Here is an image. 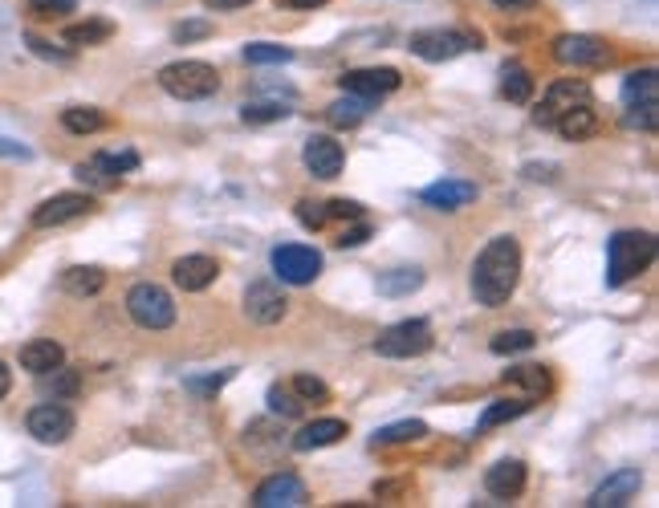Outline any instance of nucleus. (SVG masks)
<instances>
[{"label":"nucleus","instance_id":"54","mask_svg":"<svg viewBox=\"0 0 659 508\" xmlns=\"http://www.w3.org/2000/svg\"><path fill=\"white\" fill-rule=\"evenodd\" d=\"M293 9H322V5H330V0H289Z\"/></svg>","mask_w":659,"mask_h":508},{"label":"nucleus","instance_id":"4","mask_svg":"<svg viewBox=\"0 0 659 508\" xmlns=\"http://www.w3.org/2000/svg\"><path fill=\"white\" fill-rule=\"evenodd\" d=\"M127 313H131V322L143 326V330H171L175 326V301L163 285L155 281H139L131 285L127 293Z\"/></svg>","mask_w":659,"mask_h":508},{"label":"nucleus","instance_id":"32","mask_svg":"<svg viewBox=\"0 0 659 508\" xmlns=\"http://www.w3.org/2000/svg\"><path fill=\"white\" fill-rule=\"evenodd\" d=\"M114 37V25L110 21H82V25H70L66 29V45L70 49H82V45H102Z\"/></svg>","mask_w":659,"mask_h":508},{"label":"nucleus","instance_id":"17","mask_svg":"<svg viewBox=\"0 0 659 508\" xmlns=\"http://www.w3.org/2000/svg\"><path fill=\"white\" fill-rule=\"evenodd\" d=\"M171 277H175V285L184 293H204L208 285H216L220 265L212 257H204V252H192V257H179L171 265Z\"/></svg>","mask_w":659,"mask_h":508},{"label":"nucleus","instance_id":"3","mask_svg":"<svg viewBox=\"0 0 659 508\" xmlns=\"http://www.w3.org/2000/svg\"><path fill=\"white\" fill-rule=\"evenodd\" d=\"M159 86L179 102H200L220 90V74L208 61H171L159 70Z\"/></svg>","mask_w":659,"mask_h":508},{"label":"nucleus","instance_id":"20","mask_svg":"<svg viewBox=\"0 0 659 508\" xmlns=\"http://www.w3.org/2000/svg\"><path fill=\"white\" fill-rule=\"evenodd\" d=\"M485 488L497 500H517L525 492V464L521 460H501L485 472Z\"/></svg>","mask_w":659,"mask_h":508},{"label":"nucleus","instance_id":"52","mask_svg":"<svg viewBox=\"0 0 659 508\" xmlns=\"http://www.w3.org/2000/svg\"><path fill=\"white\" fill-rule=\"evenodd\" d=\"M497 9H509V13H517V9H533L537 0H493Z\"/></svg>","mask_w":659,"mask_h":508},{"label":"nucleus","instance_id":"48","mask_svg":"<svg viewBox=\"0 0 659 508\" xmlns=\"http://www.w3.org/2000/svg\"><path fill=\"white\" fill-rule=\"evenodd\" d=\"M407 488H411V480H383V484H375V496L379 500H399V496H407Z\"/></svg>","mask_w":659,"mask_h":508},{"label":"nucleus","instance_id":"30","mask_svg":"<svg viewBox=\"0 0 659 508\" xmlns=\"http://www.w3.org/2000/svg\"><path fill=\"white\" fill-rule=\"evenodd\" d=\"M419 285H424V269H391V273L379 277L383 297H411Z\"/></svg>","mask_w":659,"mask_h":508},{"label":"nucleus","instance_id":"40","mask_svg":"<svg viewBox=\"0 0 659 508\" xmlns=\"http://www.w3.org/2000/svg\"><path fill=\"white\" fill-rule=\"evenodd\" d=\"M293 110L289 106H281V102H245L241 106V118L245 122H281V118H289Z\"/></svg>","mask_w":659,"mask_h":508},{"label":"nucleus","instance_id":"46","mask_svg":"<svg viewBox=\"0 0 659 508\" xmlns=\"http://www.w3.org/2000/svg\"><path fill=\"white\" fill-rule=\"evenodd\" d=\"M25 45H29L37 57H49V61H70V49H53L49 41H41V37H33V33L25 37Z\"/></svg>","mask_w":659,"mask_h":508},{"label":"nucleus","instance_id":"38","mask_svg":"<svg viewBox=\"0 0 659 508\" xmlns=\"http://www.w3.org/2000/svg\"><path fill=\"white\" fill-rule=\"evenodd\" d=\"M265 403H269V411L281 415V419H297V415H302V399H297L289 387H269Z\"/></svg>","mask_w":659,"mask_h":508},{"label":"nucleus","instance_id":"25","mask_svg":"<svg viewBox=\"0 0 659 508\" xmlns=\"http://www.w3.org/2000/svg\"><path fill=\"white\" fill-rule=\"evenodd\" d=\"M505 383L509 387H521L529 399H542V395H550V370L546 366H513V370H505Z\"/></svg>","mask_w":659,"mask_h":508},{"label":"nucleus","instance_id":"26","mask_svg":"<svg viewBox=\"0 0 659 508\" xmlns=\"http://www.w3.org/2000/svg\"><path fill=\"white\" fill-rule=\"evenodd\" d=\"M375 102L379 98H358V94H346V98H338L330 110H326V118L334 122V126H358L371 110H375Z\"/></svg>","mask_w":659,"mask_h":508},{"label":"nucleus","instance_id":"14","mask_svg":"<svg viewBox=\"0 0 659 508\" xmlns=\"http://www.w3.org/2000/svg\"><path fill=\"white\" fill-rule=\"evenodd\" d=\"M285 293L273 285V281H253L245 289V317L257 326H277L281 317H285Z\"/></svg>","mask_w":659,"mask_h":508},{"label":"nucleus","instance_id":"28","mask_svg":"<svg viewBox=\"0 0 659 508\" xmlns=\"http://www.w3.org/2000/svg\"><path fill=\"white\" fill-rule=\"evenodd\" d=\"M533 407V399H497V403H489L485 407V415H481V423H476V427H481V431H493V427H501V423H513V419H521L525 411Z\"/></svg>","mask_w":659,"mask_h":508},{"label":"nucleus","instance_id":"21","mask_svg":"<svg viewBox=\"0 0 659 508\" xmlns=\"http://www.w3.org/2000/svg\"><path fill=\"white\" fill-rule=\"evenodd\" d=\"M346 435V423L342 419H314L306 423L302 431L293 435V452H318V448H330Z\"/></svg>","mask_w":659,"mask_h":508},{"label":"nucleus","instance_id":"31","mask_svg":"<svg viewBox=\"0 0 659 508\" xmlns=\"http://www.w3.org/2000/svg\"><path fill=\"white\" fill-rule=\"evenodd\" d=\"M62 126L70 135H94L106 126V114L94 106H70V110H62Z\"/></svg>","mask_w":659,"mask_h":508},{"label":"nucleus","instance_id":"9","mask_svg":"<svg viewBox=\"0 0 659 508\" xmlns=\"http://www.w3.org/2000/svg\"><path fill=\"white\" fill-rule=\"evenodd\" d=\"M25 427H29V435H33L37 443H66V439L74 435L78 419H74L70 407H62V403L53 399V403L33 407V411L25 415Z\"/></svg>","mask_w":659,"mask_h":508},{"label":"nucleus","instance_id":"29","mask_svg":"<svg viewBox=\"0 0 659 508\" xmlns=\"http://www.w3.org/2000/svg\"><path fill=\"white\" fill-rule=\"evenodd\" d=\"M428 435V423L424 419H403V423H387L375 431V448H391V443H415Z\"/></svg>","mask_w":659,"mask_h":508},{"label":"nucleus","instance_id":"51","mask_svg":"<svg viewBox=\"0 0 659 508\" xmlns=\"http://www.w3.org/2000/svg\"><path fill=\"white\" fill-rule=\"evenodd\" d=\"M0 155H13V159H29L33 151H29V147H17V143H9V139H0Z\"/></svg>","mask_w":659,"mask_h":508},{"label":"nucleus","instance_id":"35","mask_svg":"<svg viewBox=\"0 0 659 508\" xmlns=\"http://www.w3.org/2000/svg\"><path fill=\"white\" fill-rule=\"evenodd\" d=\"M245 61L249 66H285V61H293V49L273 45V41H257V45H245Z\"/></svg>","mask_w":659,"mask_h":508},{"label":"nucleus","instance_id":"42","mask_svg":"<svg viewBox=\"0 0 659 508\" xmlns=\"http://www.w3.org/2000/svg\"><path fill=\"white\" fill-rule=\"evenodd\" d=\"M297 220H302L306 228H314V232H318V228H326V220H330V216H326V204L302 200V204H297Z\"/></svg>","mask_w":659,"mask_h":508},{"label":"nucleus","instance_id":"49","mask_svg":"<svg viewBox=\"0 0 659 508\" xmlns=\"http://www.w3.org/2000/svg\"><path fill=\"white\" fill-rule=\"evenodd\" d=\"M204 5H208L212 13H232V9H245V5H253V0H204Z\"/></svg>","mask_w":659,"mask_h":508},{"label":"nucleus","instance_id":"5","mask_svg":"<svg viewBox=\"0 0 659 508\" xmlns=\"http://www.w3.org/2000/svg\"><path fill=\"white\" fill-rule=\"evenodd\" d=\"M432 326L428 322H419V317H407V322H395L387 326L379 338H375V354L379 358H419V354H428L432 350Z\"/></svg>","mask_w":659,"mask_h":508},{"label":"nucleus","instance_id":"1","mask_svg":"<svg viewBox=\"0 0 659 508\" xmlns=\"http://www.w3.org/2000/svg\"><path fill=\"white\" fill-rule=\"evenodd\" d=\"M521 281V244L513 236H493L472 265V297L485 309L509 305Z\"/></svg>","mask_w":659,"mask_h":508},{"label":"nucleus","instance_id":"16","mask_svg":"<svg viewBox=\"0 0 659 508\" xmlns=\"http://www.w3.org/2000/svg\"><path fill=\"white\" fill-rule=\"evenodd\" d=\"M302 159H306V171H310L314 179H338V175H342V163H346L342 143H334L330 135H310Z\"/></svg>","mask_w":659,"mask_h":508},{"label":"nucleus","instance_id":"24","mask_svg":"<svg viewBox=\"0 0 659 508\" xmlns=\"http://www.w3.org/2000/svg\"><path fill=\"white\" fill-rule=\"evenodd\" d=\"M102 285H106V273L98 265H74L62 273V289L70 297H94V293H102Z\"/></svg>","mask_w":659,"mask_h":508},{"label":"nucleus","instance_id":"7","mask_svg":"<svg viewBox=\"0 0 659 508\" xmlns=\"http://www.w3.org/2000/svg\"><path fill=\"white\" fill-rule=\"evenodd\" d=\"M269 261H273V273L285 285H310L322 273V252L310 248V244H277Z\"/></svg>","mask_w":659,"mask_h":508},{"label":"nucleus","instance_id":"33","mask_svg":"<svg viewBox=\"0 0 659 508\" xmlns=\"http://www.w3.org/2000/svg\"><path fill=\"white\" fill-rule=\"evenodd\" d=\"M501 94H505L509 102L525 106V102L533 98V78H529V70H525V66H505V70H501Z\"/></svg>","mask_w":659,"mask_h":508},{"label":"nucleus","instance_id":"47","mask_svg":"<svg viewBox=\"0 0 659 508\" xmlns=\"http://www.w3.org/2000/svg\"><path fill=\"white\" fill-rule=\"evenodd\" d=\"M367 240H371V224H354V228H346L334 244H338V248H358V244H367Z\"/></svg>","mask_w":659,"mask_h":508},{"label":"nucleus","instance_id":"37","mask_svg":"<svg viewBox=\"0 0 659 508\" xmlns=\"http://www.w3.org/2000/svg\"><path fill=\"white\" fill-rule=\"evenodd\" d=\"M623 122L631 126V131H655L659 126V102H631L627 106V114H623Z\"/></svg>","mask_w":659,"mask_h":508},{"label":"nucleus","instance_id":"15","mask_svg":"<svg viewBox=\"0 0 659 508\" xmlns=\"http://www.w3.org/2000/svg\"><path fill=\"white\" fill-rule=\"evenodd\" d=\"M399 70H387V66H371V70H346L338 78L342 94H358V98H383V94H395L399 90Z\"/></svg>","mask_w":659,"mask_h":508},{"label":"nucleus","instance_id":"18","mask_svg":"<svg viewBox=\"0 0 659 508\" xmlns=\"http://www.w3.org/2000/svg\"><path fill=\"white\" fill-rule=\"evenodd\" d=\"M639 484H643L639 468H619V472H611L603 484L594 488V496H590L586 504H590V508H619V504H627V500L639 492Z\"/></svg>","mask_w":659,"mask_h":508},{"label":"nucleus","instance_id":"13","mask_svg":"<svg viewBox=\"0 0 659 508\" xmlns=\"http://www.w3.org/2000/svg\"><path fill=\"white\" fill-rule=\"evenodd\" d=\"M306 500H310V492L293 472H277L265 484H257V492H253L257 508H302Z\"/></svg>","mask_w":659,"mask_h":508},{"label":"nucleus","instance_id":"11","mask_svg":"<svg viewBox=\"0 0 659 508\" xmlns=\"http://www.w3.org/2000/svg\"><path fill=\"white\" fill-rule=\"evenodd\" d=\"M582 102H590V86L578 82V78H562L546 90V98L533 110V118H537V126H554L570 106H582Z\"/></svg>","mask_w":659,"mask_h":508},{"label":"nucleus","instance_id":"50","mask_svg":"<svg viewBox=\"0 0 659 508\" xmlns=\"http://www.w3.org/2000/svg\"><path fill=\"white\" fill-rule=\"evenodd\" d=\"M554 171H558L554 163H546V167H542V163H529V167H525V175H529V179H546V183L554 179Z\"/></svg>","mask_w":659,"mask_h":508},{"label":"nucleus","instance_id":"6","mask_svg":"<svg viewBox=\"0 0 659 508\" xmlns=\"http://www.w3.org/2000/svg\"><path fill=\"white\" fill-rule=\"evenodd\" d=\"M464 49H485V37L472 29H424L411 33V53L424 61H452Z\"/></svg>","mask_w":659,"mask_h":508},{"label":"nucleus","instance_id":"45","mask_svg":"<svg viewBox=\"0 0 659 508\" xmlns=\"http://www.w3.org/2000/svg\"><path fill=\"white\" fill-rule=\"evenodd\" d=\"M200 37H212V21H188L175 29V41L188 45V41H200Z\"/></svg>","mask_w":659,"mask_h":508},{"label":"nucleus","instance_id":"39","mask_svg":"<svg viewBox=\"0 0 659 508\" xmlns=\"http://www.w3.org/2000/svg\"><path fill=\"white\" fill-rule=\"evenodd\" d=\"M293 395L302 403H330V387L322 383V378H314V374H297L293 378Z\"/></svg>","mask_w":659,"mask_h":508},{"label":"nucleus","instance_id":"8","mask_svg":"<svg viewBox=\"0 0 659 508\" xmlns=\"http://www.w3.org/2000/svg\"><path fill=\"white\" fill-rule=\"evenodd\" d=\"M135 167H139V155H135V151H102V155L78 163L74 175H78L82 183L98 187V192H110V187H118V183H123V175L135 171Z\"/></svg>","mask_w":659,"mask_h":508},{"label":"nucleus","instance_id":"2","mask_svg":"<svg viewBox=\"0 0 659 508\" xmlns=\"http://www.w3.org/2000/svg\"><path fill=\"white\" fill-rule=\"evenodd\" d=\"M651 261H655V236L651 232H639V228L615 232L607 244V285L619 289V285L635 281L639 273L651 269Z\"/></svg>","mask_w":659,"mask_h":508},{"label":"nucleus","instance_id":"23","mask_svg":"<svg viewBox=\"0 0 659 508\" xmlns=\"http://www.w3.org/2000/svg\"><path fill=\"white\" fill-rule=\"evenodd\" d=\"M62 362H66V350L57 346L53 338H33V342L21 346V366H25L29 374H45V370L62 366Z\"/></svg>","mask_w":659,"mask_h":508},{"label":"nucleus","instance_id":"36","mask_svg":"<svg viewBox=\"0 0 659 508\" xmlns=\"http://www.w3.org/2000/svg\"><path fill=\"white\" fill-rule=\"evenodd\" d=\"M533 346H537V334H533V330H501V334L489 342L493 354H525V350H533Z\"/></svg>","mask_w":659,"mask_h":508},{"label":"nucleus","instance_id":"27","mask_svg":"<svg viewBox=\"0 0 659 508\" xmlns=\"http://www.w3.org/2000/svg\"><path fill=\"white\" fill-rule=\"evenodd\" d=\"M37 378H41V391L53 395V399H74V395L82 391L78 370H66V362L53 366V370H45V374H37Z\"/></svg>","mask_w":659,"mask_h":508},{"label":"nucleus","instance_id":"22","mask_svg":"<svg viewBox=\"0 0 659 508\" xmlns=\"http://www.w3.org/2000/svg\"><path fill=\"white\" fill-rule=\"evenodd\" d=\"M554 131L562 135V139H574V143H582V139H590L594 131H598V110H594V102H582V106H570L558 122H554Z\"/></svg>","mask_w":659,"mask_h":508},{"label":"nucleus","instance_id":"43","mask_svg":"<svg viewBox=\"0 0 659 508\" xmlns=\"http://www.w3.org/2000/svg\"><path fill=\"white\" fill-rule=\"evenodd\" d=\"M326 216L330 220H363V204H358V200H330Z\"/></svg>","mask_w":659,"mask_h":508},{"label":"nucleus","instance_id":"12","mask_svg":"<svg viewBox=\"0 0 659 508\" xmlns=\"http://www.w3.org/2000/svg\"><path fill=\"white\" fill-rule=\"evenodd\" d=\"M90 212H94V200L86 192H62V196L45 200L33 212V228H62V224H74V220H82Z\"/></svg>","mask_w":659,"mask_h":508},{"label":"nucleus","instance_id":"34","mask_svg":"<svg viewBox=\"0 0 659 508\" xmlns=\"http://www.w3.org/2000/svg\"><path fill=\"white\" fill-rule=\"evenodd\" d=\"M655 94H659L655 70H635V74H627V82H623V102H627V106H631V102H659Z\"/></svg>","mask_w":659,"mask_h":508},{"label":"nucleus","instance_id":"10","mask_svg":"<svg viewBox=\"0 0 659 508\" xmlns=\"http://www.w3.org/2000/svg\"><path fill=\"white\" fill-rule=\"evenodd\" d=\"M554 57L562 66H607L611 45L603 37H590V33H566L554 41Z\"/></svg>","mask_w":659,"mask_h":508},{"label":"nucleus","instance_id":"53","mask_svg":"<svg viewBox=\"0 0 659 508\" xmlns=\"http://www.w3.org/2000/svg\"><path fill=\"white\" fill-rule=\"evenodd\" d=\"M13 391V374H9V366L5 362H0V399H5Z\"/></svg>","mask_w":659,"mask_h":508},{"label":"nucleus","instance_id":"44","mask_svg":"<svg viewBox=\"0 0 659 508\" xmlns=\"http://www.w3.org/2000/svg\"><path fill=\"white\" fill-rule=\"evenodd\" d=\"M232 378V370H220V374H212V378H188V391H196V395H216L224 383Z\"/></svg>","mask_w":659,"mask_h":508},{"label":"nucleus","instance_id":"19","mask_svg":"<svg viewBox=\"0 0 659 508\" xmlns=\"http://www.w3.org/2000/svg\"><path fill=\"white\" fill-rule=\"evenodd\" d=\"M419 200L432 204V208H440V212H456V208H464V204L476 200V183H468V179H440V183L424 187V192H419Z\"/></svg>","mask_w":659,"mask_h":508},{"label":"nucleus","instance_id":"41","mask_svg":"<svg viewBox=\"0 0 659 508\" xmlns=\"http://www.w3.org/2000/svg\"><path fill=\"white\" fill-rule=\"evenodd\" d=\"M74 9H78V0H29V13H33V17H45V21L66 17V13H74Z\"/></svg>","mask_w":659,"mask_h":508}]
</instances>
